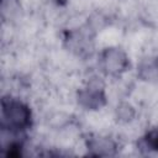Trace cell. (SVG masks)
I'll list each match as a JSON object with an SVG mask.
<instances>
[{"mask_svg": "<svg viewBox=\"0 0 158 158\" xmlns=\"http://www.w3.org/2000/svg\"><path fill=\"white\" fill-rule=\"evenodd\" d=\"M117 114H118V116H120L121 118H123V120H130V118L132 117V115H133V110H132V107H131L130 105L122 104V105L117 109Z\"/></svg>", "mask_w": 158, "mask_h": 158, "instance_id": "cell-6", "label": "cell"}, {"mask_svg": "<svg viewBox=\"0 0 158 158\" xmlns=\"http://www.w3.org/2000/svg\"><path fill=\"white\" fill-rule=\"evenodd\" d=\"M157 67H158V60H157Z\"/></svg>", "mask_w": 158, "mask_h": 158, "instance_id": "cell-7", "label": "cell"}, {"mask_svg": "<svg viewBox=\"0 0 158 158\" xmlns=\"http://www.w3.org/2000/svg\"><path fill=\"white\" fill-rule=\"evenodd\" d=\"M146 142L147 146L153 149V151H158V130H153L151 131L147 137H146Z\"/></svg>", "mask_w": 158, "mask_h": 158, "instance_id": "cell-5", "label": "cell"}, {"mask_svg": "<svg viewBox=\"0 0 158 158\" xmlns=\"http://www.w3.org/2000/svg\"><path fill=\"white\" fill-rule=\"evenodd\" d=\"M102 64L107 73L116 74L121 70H125L127 67V58L121 51L110 48L102 54Z\"/></svg>", "mask_w": 158, "mask_h": 158, "instance_id": "cell-2", "label": "cell"}, {"mask_svg": "<svg viewBox=\"0 0 158 158\" xmlns=\"http://www.w3.org/2000/svg\"><path fill=\"white\" fill-rule=\"evenodd\" d=\"M31 114L28 109L17 101H2V120L10 128H25L30 125Z\"/></svg>", "mask_w": 158, "mask_h": 158, "instance_id": "cell-1", "label": "cell"}, {"mask_svg": "<svg viewBox=\"0 0 158 158\" xmlns=\"http://www.w3.org/2000/svg\"><path fill=\"white\" fill-rule=\"evenodd\" d=\"M79 102L88 109H98L104 104V95L99 88H88L79 93Z\"/></svg>", "mask_w": 158, "mask_h": 158, "instance_id": "cell-3", "label": "cell"}, {"mask_svg": "<svg viewBox=\"0 0 158 158\" xmlns=\"http://www.w3.org/2000/svg\"><path fill=\"white\" fill-rule=\"evenodd\" d=\"M89 148L95 151L96 154H111L115 149V144L109 138H95L89 142Z\"/></svg>", "mask_w": 158, "mask_h": 158, "instance_id": "cell-4", "label": "cell"}]
</instances>
